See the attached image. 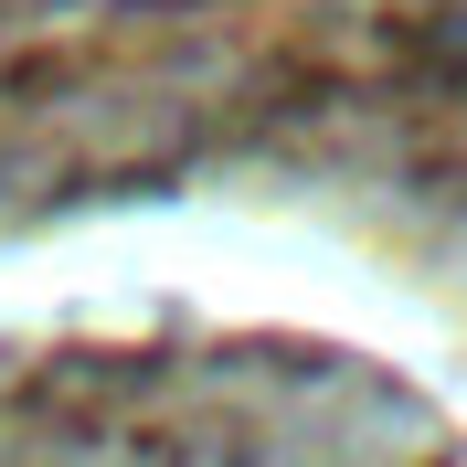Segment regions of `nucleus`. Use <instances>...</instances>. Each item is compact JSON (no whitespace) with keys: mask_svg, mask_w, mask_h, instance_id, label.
Wrapping results in <instances>:
<instances>
[{"mask_svg":"<svg viewBox=\"0 0 467 467\" xmlns=\"http://www.w3.org/2000/svg\"><path fill=\"white\" fill-rule=\"evenodd\" d=\"M446 54H457V75H467V32H457V43H446Z\"/></svg>","mask_w":467,"mask_h":467,"instance_id":"f257e3e1","label":"nucleus"}]
</instances>
